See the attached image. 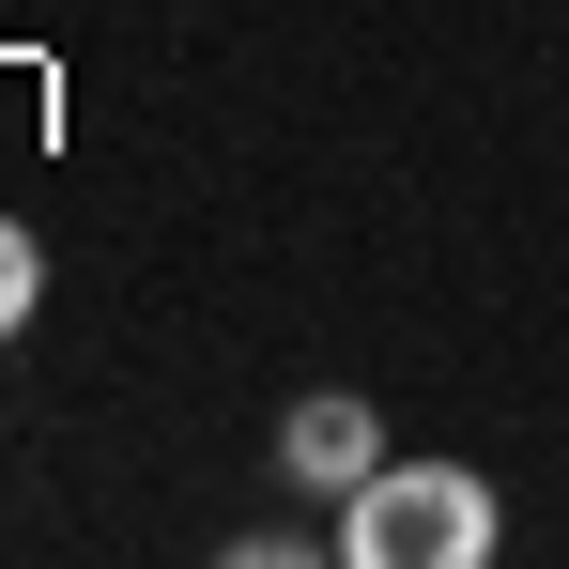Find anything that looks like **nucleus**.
I'll return each mask as SVG.
<instances>
[{
    "label": "nucleus",
    "instance_id": "nucleus-1",
    "mask_svg": "<svg viewBox=\"0 0 569 569\" xmlns=\"http://www.w3.org/2000/svg\"><path fill=\"white\" fill-rule=\"evenodd\" d=\"M492 539L508 523H492V477L477 462H370L339 492V555L355 569H477Z\"/></svg>",
    "mask_w": 569,
    "mask_h": 569
},
{
    "label": "nucleus",
    "instance_id": "nucleus-2",
    "mask_svg": "<svg viewBox=\"0 0 569 569\" xmlns=\"http://www.w3.org/2000/svg\"><path fill=\"white\" fill-rule=\"evenodd\" d=\"M278 462L308 477V492H355V477L385 462V416L355 400V385H323V400H292V416H278Z\"/></svg>",
    "mask_w": 569,
    "mask_h": 569
},
{
    "label": "nucleus",
    "instance_id": "nucleus-3",
    "mask_svg": "<svg viewBox=\"0 0 569 569\" xmlns=\"http://www.w3.org/2000/svg\"><path fill=\"white\" fill-rule=\"evenodd\" d=\"M31 308H47V247H31V231H16V216H0V339H16V323H31Z\"/></svg>",
    "mask_w": 569,
    "mask_h": 569
}]
</instances>
